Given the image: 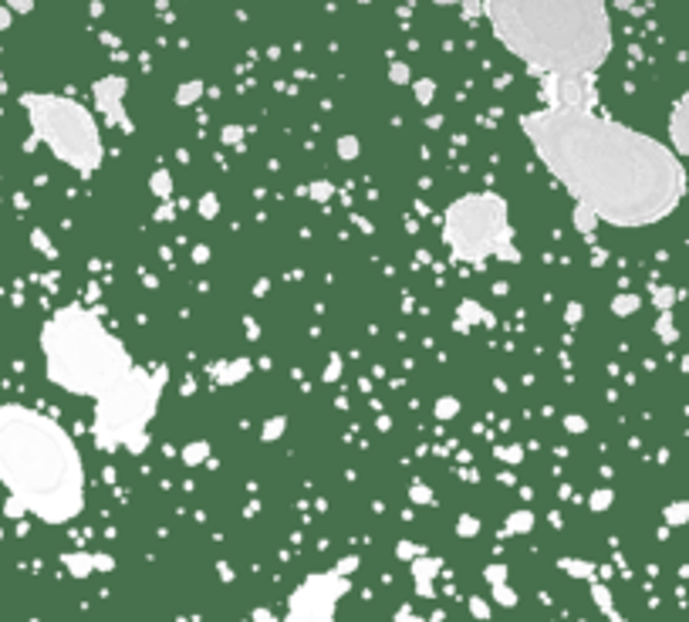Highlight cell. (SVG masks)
<instances>
[{"mask_svg":"<svg viewBox=\"0 0 689 622\" xmlns=\"http://www.w3.org/2000/svg\"><path fill=\"white\" fill-rule=\"evenodd\" d=\"M517 122L574 207H588L602 223L652 227L686 197L679 156L646 132L598 115L595 105H541Z\"/></svg>","mask_w":689,"mask_h":622,"instance_id":"1","label":"cell"},{"mask_svg":"<svg viewBox=\"0 0 689 622\" xmlns=\"http://www.w3.org/2000/svg\"><path fill=\"white\" fill-rule=\"evenodd\" d=\"M497 44L537 78L544 105H595L611 54L608 0H484Z\"/></svg>","mask_w":689,"mask_h":622,"instance_id":"2","label":"cell"},{"mask_svg":"<svg viewBox=\"0 0 689 622\" xmlns=\"http://www.w3.org/2000/svg\"><path fill=\"white\" fill-rule=\"evenodd\" d=\"M0 484L10 514L31 511L47 524L71 521L84 507V463L68 430L24 403L0 406Z\"/></svg>","mask_w":689,"mask_h":622,"instance_id":"3","label":"cell"},{"mask_svg":"<svg viewBox=\"0 0 689 622\" xmlns=\"http://www.w3.org/2000/svg\"><path fill=\"white\" fill-rule=\"evenodd\" d=\"M41 355L51 386L91 403L109 399L135 373L128 348L81 304H61L41 325Z\"/></svg>","mask_w":689,"mask_h":622,"instance_id":"4","label":"cell"},{"mask_svg":"<svg viewBox=\"0 0 689 622\" xmlns=\"http://www.w3.org/2000/svg\"><path fill=\"white\" fill-rule=\"evenodd\" d=\"M21 109L27 112L31 122V142H44L54 159L71 166L81 176H95L102 166L105 149H102V129L95 115L68 95H51V91H24Z\"/></svg>","mask_w":689,"mask_h":622,"instance_id":"5","label":"cell"},{"mask_svg":"<svg viewBox=\"0 0 689 622\" xmlns=\"http://www.w3.org/2000/svg\"><path fill=\"white\" fill-rule=\"evenodd\" d=\"M443 244L460 264H484L490 257L521 264L510 227V203L493 190L463 193L446 207Z\"/></svg>","mask_w":689,"mask_h":622,"instance_id":"6","label":"cell"},{"mask_svg":"<svg viewBox=\"0 0 689 622\" xmlns=\"http://www.w3.org/2000/svg\"><path fill=\"white\" fill-rule=\"evenodd\" d=\"M169 382V369H142L135 366V373L128 375V382L115 389L109 399L95 403V447L105 454L115 450H132L142 454L149 443V419H156Z\"/></svg>","mask_w":689,"mask_h":622,"instance_id":"7","label":"cell"},{"mask_svg":"<svg viewBox=\"0 0 689 622\" xmlns=\"http://www.w3.org/2000/svg\"><path fill=\"white\" fill-rule=\"evenodd\" d=\"M125 91H128V82L122 78V75H105V78H95L91 82V95H95V105H98V112H102V119L109 125H115L119 132H135V125L128 119V112H125Z\"/></svg>","mask_w":689,"mask_h":622,"instance_id":"8","label":"cell"},{"mask_svg":"<svg viewBox=\"0 0 689 622\" xmlns=\"http://www.w3.org/2000/svg\"><path fill=\"white\" fill-rule=\"evenodd\" d=\"M345 588H348V581L335 579V575H321V581H318V599H308V592L297 588L294 602H308V609H291L287 622H328L331 619L335 599H338Z\"/></svg>","mask_w":689,"mask_h":622,"instance_id":"9","label":"cell"},{"mask_svg":"<svg viewBox=\"0 0 689 622\" xmlns=\"http://www.w3.org/2000/svg\"><path fill=\"white\" fill-rule=\"evenodd\" d=\"M669 142L676 156H689V91L673 105L669 115Z\"/></svg>","mask_w":689,"mask_h":622,"instance_id":"10","label":"cell"},{"mask_svg":"<svg viewBox=\"0 0 689 622\" xmlns=\"http://www.w3.org/2000/svg\"><path fill=\"white\" fill-rule=\"evenodd\" d=\"M456 318H460V329H466V325H473V322L493 325V315L486 311L480 301H473V298H463V301H460V308H456Z\"/></svg>","mask_w":689,"mask_h":622,"instance_id":"11","label":"cell"},{"mask_svg":"<svg viewBox=\"0 0 689 622\" xmlns=\"http://www.w3.org/2000/svg\"><path fill=\"white\" fill-rule=\"evenodd\" d=\"M213 379L220 382V386H234V382H240L250 375V359H237V362H223V366H213L210 369Z\"/></svg>","mask_w":689,"mask_h":622,"instance_id":"12","label":"cell"},{"mask_svg":"<svg viewBox=\"0 0 689 622\" xmlns=\"http://www.w3.org/2000/svg\"><path fill=\"white\" fill-rule=\"evenodd\" d=\"M571 220H574V230H578L581 237H595V230H598V223H602L588 207H574L571 210Z\"/></svg>","mask_w":689,"mask_h":622,"instance_id":"13","label":"cell"},{"mask_svg":"<svg viewBox=\"0 0 689 622\" xmlns=\"http://www.w3.org/2000/svg\"><path fill=\"white\" fill-rule=\"evenodd\" d=\"M200 98H203V82L200 78H193V82H186V85L176 88V105H179V109H190V105H196Z\"/></svg>","mask_w":689,"mask_h":622,"instance_id":"14","label":"cell"},{"mask_svg":"<svg viewBox=\"0 0 689 622\" xmlns=\"http://www.w3.org/2000/svg\"><path fill=\"white\" fill-rule=\"evenodd\" d=\"M642 308V298L639 294H615V301H611V311L618 315V318H629V315H635Z\"/></svg>","mask_w":689,"mask_h":622,"instance_id":"15","label":"cell"},{"mask_svg":"<svg viewBox=\"0 0 689 622\" xmlns=\"http://www.w3.org/2000/svg\"><path fill=\"white\" fill-rule=\"evenodd\" d=\"M652 304H655L659 311H673V304H676V288H673V285H655V288H652Z\"/></svg>","mask_w":689,"mask_h":622,"instance_id":"16","label":"cell"},{"mask_svg":"<svg viewBox=\"0 0 689 622\" xmlns=\"http://www.w3.org/2000/svg\"><path fill=\"white\" fill-rule=\"evenodd\" d=\"M655 335L666 342V345H673L679 332H676V325H673V311H659V322H655Z\"/></svg>","mask_w":689,"mask_h":622,"instance_id":"17","label":"cell"},{"mask_svg":"<svg viewBox=\"0 0 689 622\" xmlns=\"http://www.w3.org/2000/svg\"><path fill=\"white\" fill-rule=\"evenodd\" d=\"M412 91H416V102H419V105H433V98H436V82H433V78H419V82H412Z\"/></svg>","mask_w":689,"mask_h":622,"instance_id":"18","label":"cell"},{"mask_svg":"<svg viewBox=\"0 0 689 622\" xmlns=\"http://www.w3.org/2000/svg\"><path fill=\"white\" fill-rule=\"evenodd\" d=\"M149 190H153L156 197H162V200H166V197L172 193V179H169V173H166V169L153 173V179H149Z\"/></svg>","mask_w":689,"mask_h":622,"instance_id":"19","label":"cell"},{"mask_svg":"<svg viewBox=\"0 0 689 622\" xmlns=\"http://www.w3.org/2000/svg\"><path fill=\"white\" fill-rule=\"evenodd\" d=\"M666 521H669V524H686L689 521V500L669 504V507H666Z\"/></svg>","mask_w":689,"mask_h":622,"instance_id":"20","label":"cell"},{"mask_svg":"<svg viewBox=\"0 0 689 622\" xmlns=\"http://www.w3.org/2000/svg\"><path fill=\"white\" fill-rule=\"evenodd\" d=\"M338 156L341 159H355L359 156V139L355 135H341L338 139Z\"/></svg>","mask_w":689,"mask_h":622,"instance_id":"21","label":"cell"},{"mask_svg":"<svg viewBox=\"0 0 689 622\" xmlns=\"http://www.w3.org/2000/svg\"><path fill=\"white\" fill-rule=\"evenodd\" d=\"M456 413H460V399H449V396H443V399L436 403V419H453Z\"/></svg>","mask_w":689,"mask_h":622,"instance_id":"22","label":"cell"},{"mask_svg":"<svg viewBox=\"0 0 689 622\" xmlns=\"http://www.w3.org/2000/svg\"><path fill=\"white\" fill-rule=\"evenodd\" d=\"M389 82H392V85H409V82H412V71H409V65L396 61V65L389 68Z\"/></svg>","mask_w":689,"mask_h":622,"instance_id":"23","label":"cell"},{"mask_svg":"<svg viewBox=\"0 0 689 622\" xmlns=\"http://www.w3.org/2000/svg\"><path fill=\"white\" fill-rule=\"evenodd\" d=\"M460 7H463V17H466V21L484 17V0H460Z\"/></svg>","mask_w":689,"mask_h":622,"instance_id":"24","label":"cell"},{"mask_svg":"<svg viewBox=\"0 0 689 622\" xmlns=\"http://www.w3.org/2000/svg\"><path fill=\"white\" fill-rule=\"evenodd\" d=\"M308 193H311V197H315L318 203H328V200H331V193H335V186H331L328 179H321V183H315V186H311Z\"/></svg>","mask_w":689,"mask_h":622,"instance_id":"25","label":"cell"},{"mask_svg":"<svg viewBox=\"0 0 689 622\" xmlns=\"http://www.w3.org/2000/svg\"><path fill=\"white\" fill-rule=\"evenodd\" d=\"M31 244H34L38 250H44L47 257H54V247H51V241L44 237V230H31Z\"/></svg>","mask_w":689,"mask_h":622,"instance_id":"26","label":"cell"},{"mask_svg":"<svg viewBox=\"0 0 689 622\" xmlns=\"http://www.w3.org/2000/svg\"><path fill=\"white\" fill-rule=\"evenodd\" d=\"M206 450H210L206 443H193L190 450H183V460H186V463H200L203 456H206Z\"/></svg>","mask_w":689,"mask_h":622,"instance_id":"27","label":"cell"},{"mask_svg":"<svg viewBox=\"0 0 689 622\" xmlns=\"http://www.w3.org/2000/svg\"><path fill=\"white\" fill-rule=\"evenodd\" d=\"M10 14H34V0H3Z\"/></svg>","mask_w":689,"mask_h":622,"instance_id":"28","label":"cell"},{"mask_svg":"<svg viewBox=\"0 0 689 622\" xmlns=\"http://www.w3.org/2000/svg\"><path fill=\"white\" fill-rule=\"evenodd\" d=\"M284 430V416H274L271 419V426H264V440H274V436H281Z\"/></svg>","mask_w":689,"mask_h":622,"instance_id":"29","label":"cell"},{"mask_svg":"<svg viewBox=\"0 0 689 622\" xmlns=\"http://www.w3.org/2000/svg\"><path fill=\"white\" fill-rule=\"evenodd\" d=\"M200 213H203V216H216V213H220V203H216V197H203Z\"/></svg>","mask_w":689,"mask_h":622,"instance_id":"30","label":"cell"},{"mask_svg":"<svg viewBox=\"0 0 689 622\" xmlns=\"http://www.w3.org/2000/svg\"><path fill=\"white\" fill-rule=\"evenodd\" d=\"M240 139H243L240 125H227V129H223V142H240Z\"/></svg>","mask_w":689,"mask_h":622,"instance_id":"31","label":"cell"},{"mask_svg":"<svg viewBox=\"0 0 689 622\" xmlns=\"http://www.w3.org/2000/svg\"><path fill=\"white\" fill-rule=\"evenodd\" d=\"M14 24V14H10V7L7 3H0V31H7Z\"/></svg>","mask_w":689,"mask_h":622,"instance_id":"32","label":"cell"},{"mask_svg":"<svg viewBox=\"0 0 689 622\" xmlns=\"http://www.w3.org/2000/svg\"><path fill=\"white\" fill-rule=\"evenodd\" d=\"M335 375H338V355H331V369H328V373H324V379H328V382H331V379H335Z\"/></svg>","mask_w":689,"mask_h":622,"instance_id":"33","label":"cell"},{"mask_svg":"<svg viewBox=\"0 0 689 622\" xmlns=\"http://www.w3.org/2000/svg\"><path fill=\"white\" fill-rule=\"evenodd\" d=\"M567 430H574V433H578V430H585V423H581L578 416H567Z\"/></svg>","mask_w":689,"mask_h":622,"instance_id":"34","label":"cell"},{"mask_svg":"<svg viewBox=\"0 0 689 622\" xmlns=\"http://www.w3.org/2000/svg\"><path fill=\"white\" fill-rule=\"evenodd\" d=\"M605 504H608V491H598L595 494V507H605Z\"/></svg>","mask_w":689,"mask_h":622,"instance_id":"35","label":"cell"},{"mask_svg":"<svg viewBox=\"0 0 689 622\" xmlns=\"http://www.w3.org/2000/svg\"><path fill=\"white\" fill-rule=\"evenodd\" d=\"M615 7H618V10H629V7H632V0H615Z\"/></svg>","mask_w":689,"mask_h":622,"instance_id":"36","label":"cell"},{"mask_svg":"<svg viewBox=\"0 0 689 622\" xmlns=\"http://www.w3.org/2000/svg\"><path fill=\"white\" fill-rule=\"evenodd\" d=\"M433 3H440V7H446V3H460V0H433Z\"/></svg>","mask_w":689,"mask_h":622,"instance_id":"37","label":"cell"}]
</instances>
